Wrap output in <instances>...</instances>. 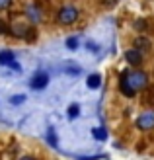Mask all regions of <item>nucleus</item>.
I'll use <instances>...</instances> for the list:
<instances>
[{
    "label": "nucleus",
    "mask_w": 154,
    "mask_h": 160,
    "mask_svg": "<svg viewBox=\"0 0 154 160\" xmlns=\"http://www.w3.org/2000/svg\"><path fill=\"white\" fill-rule=\"evenodd\" d=\"M27 14L31 16V18H37V10H33V8H31V6L27 8Z\"/></svg>",
    "instance_id": "nucleus-13"
},
{
    "label": "nucleus",
    "mask_w": 154,
    "mask_h": 160,
    "mask_svg": "<svg viewBox=\"0 0 154 160\" xmlns=\"http://www.w3.org/2000/svg\"><path fill=\"white\" fill-rule=\"evenodd\" d=\"M47 82H49V74H45V72H39V74H35L33 78H31V88H45L47 86Z\"/></svg>",
    "instance_id": "nucleus-4"
},
{
    "label": "nucleus",
    "mask_w": 154,
    "mask_h": 160,
    "mask_svg": "<svg viewBox=\"0 0 154 160\" xmlns=\"http://www.w3.org/2000/svg\"><path fill=\"white\" fill-rule=\"evenodd\" d=\"M12 2V0H0V8H4V6H8V4H10Z\"/></svg>",
    "instance_id": "nucleus-15"
},
{
    "label": "nucleus",
    "mask_w": 154,
    "mask_h": 160,
    "mask_svg": "<svg viewBox=\"0 0 154 160\" xmlns=\"http://www.w3.org/2000/svg\"><path fill=\"white\" fill-rule=\"evenodd\" d=\"M137 125H139L141 129H152V127H154V111L142 113L139 119H137Z\"/></svg>",
    "instance_id": "nucleus-3"
},
{
    "label": "nucleus",
    "mask_w": 154,
    "mask_h": 160,
    "mask_svg": "<svg viewBox=\"0 0 154 160\" xmlns=\"http://www.w3.org/2000/svg\"><path fill=\"white\" fill-rule=\"evenodd\" d=\"M47 139H49V142L53 147H57V135H55V129L53 127H49V133H47Z\"/></svg>",
    "instance_id": "nucleus-10"
},
{
    "label": "nucleus",
    "mask_w": 154,
    "mask_h": 160,
    "mask_svg": "<svg viewBox=\"0 0 154 160\" xmlns=\"http://www.w3.org/2000/svg\"><path fill=\"white\" fill-rule=\"evenodd\" d=\"M94 137L96 139H98V141H105V139H107V131H105V129H102V127H98V129H94Z\"/></svg>",
    "instance_id": "nucleus-9"
},
{
    "label": "nucleus",
    "mask_w": 154,
    "mask_h": 160,
    "mask_svg": "<svg viewBox=\"0 0 154 160\" xmlns=\"http://www.w3.org/2000/svg\"><path fill=\"white\" fill-rule=\"evenodd\" d=\"M78 111H80V108H78V106H76V103H72V106H70V108H68V115H70V117H72V119H74V117H76V115H78Z\"/></svg>",
    "instance_id": "nucleus-11"
},
{
    "label": "nucleus",
    "mask_w": 154,
    "mask_h": 160,
    "mask_svg": "<svg viewBox=\"0 0 154 160\" xmlns=\"http://www.w3.org/2000/svg\"><path fill=\"white\" fill-rule=\"evenodd\" d=\"M18 102H23V96H16V98H12V103H18Z\"/></svg>",
    "instance_id": "nucleus-14"
},
{
    "label": "nucleus",
    "mask_w": 154,
    "mask_h": 160,
    "mask_svg": "<svg viewBox=\"0 0 154 160\" xmlns=\"http://www.w3.org/2000/svg\"><path fill=\"white\" fill-rule=\"evenodd\" d=\"M125 78H127V82L131 84L135 90H139V88H144V86H147V74L141 72V70L129 72V74H125Z\"/></svg>",
    "instance_id": "nucleus-1"
},
{
    "label": "nucleus",
    "mask_w": 154,
    "mask_h": 160,
    "mask_svg": "<svg viewBox=\"0 0 154 160\" xmlns=\"http://www.w3.org/2000/svg\"><path fill=\"white\" fill-rule=\"evenodd\" d=\"M100 82H102L100 74H92V76H88V88H98Z\"/></svg>",
    "instance_id": "nucleus-8"
},
{
    "label": "nucleus",
    "mask_w": 154,
    "mask_h": 160,
    "mask_svg": "<svg viewBox=\"0 0 154 160\" xmlns=\"http://www.w3.org/2000/svg\"><path fill=\"white\" fill-rule=\"evenodd\" d=\"M67 45L70 47V49H76V47H78V39L76 37H70L68 41H67Z\"/></svg>",
    "instance_id": "nucleus-12"
},
{
    "label": "nucleus",
    "mask_w": 154,
    "mask_h": 160,
    "mask_svg": "<svg viewBox=\"0 0 154 160\" xmlns=\"http://www.w3.org/2000/svg\"><path fill=\"white\" fill-rule=\"evenodd\" d=\"M121 92H123L125 96H135V92H137V90H135V88H133L131 84H129V82H127V78H125V76H123V78H121Z\"/></svg>",
    "instance_id": "nucleus-6"
},
{
    "label": "nucleus",
    "mask_w": 154,
    "mask_h": 160,
    "mask_svg": "<svg viewBox=\"0 0 154 160\" xmlns=\"http://www.w3.org/2000/svg\"><path fill=\"white\" fill-rule=\"evenodd\" d=\"M125 57H127V62H131V65H141V61H142V51L139 49H129L125 53Z\"/></svg>",
    "instance_id": "nucleus-5"
},
{
    "label": "nucleus",
    "mask_w": 154,
    "mask_h": 160,
    "mask_svg": "<svg viewBox=\"0 0 154 160\" xmlns=\"http://www.w3.org/2000/svg\"><path fill=\"white\" fill-rule=\"evenodd\" d=\"M76 18H78V12H76V8H72V6H64L59 12V20L62 23H72Z\"/></svg>",
    "instance_id": "nucleus-2"
},
{
    "label": "nucleus",
    "mask_w": 154,
    "mask_h": 160,
    "mask_svg": "<svg viewBox=\"0 0 154 160\" xmlns=\"http://www.w3.org/2000/svg\"><path fill=\"white\" fill-rule=\"evenodd\" d=\"M14 62V53L12 51H2L0 53V65H12Z\"/></svg>",
    "instance_id": "nucleus-7"
},
{
    "label": "nucleus",
    "mask_w": 154,
    "mask_h": 160,
    "mask_svg": "<svg viewBox=\"0 0 154 160\" xmlns=\"http://www.w3.org/2000/svg\"><path fill=\"white\" fill-rule=\"evenodd\" d=\"M4 29H6V28H4V23H2V20H0V35L4 33Z\"/></svg>",
    "instance_id": "nucleus-16"
}]
</instances>
